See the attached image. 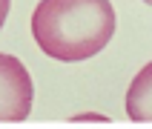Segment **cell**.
<instances>
[{"label": "cell", "mask_w": 152, "mask_h": 129, "mask_svg": "<svg viewBox=\"0 0 152 129\" xmlns=\"http://www.w3.org/2000/svg\"><path fill=\"white\" fill-rule=\"evenodd\" d=\"M9 9H12V0H0V29H3V23L9 17Z\"/></svg>", "instance_id": "cell-4"}, {"label": "cell", "mask_w": 152, "mask_h": 129, "mask_svg": "<svg viewBox=\"0 0 152 129\" xmlns=\"http://www.w3.org/2000/svg\"><path fill=\"white\" fill-rule=\"evenodd\" d=\"M144 3H149V6H152V0H144Z\"/></svg>", "instance_id": "cell-6"}, {"label": "cell", "mask_w": 152, "mask_h": 129, "mask_svg": "<svg viewBox=\"0 0 152 129\" xmlns=\"http://www.w3.org/2000/svg\"><path fill=\"white\" fill-rule=\"evenodd\" d=\"M126 115L135 123H152V63H146L129 83Z\"/></svg>", "instance_id": "cell-3"}, {"label": "cell", "mask_w": 152, "mask_h": 129, "mask_svg": "<svg viewBox=\"0 0 152 129\" xmlns=\"http://www.w3.org/2000/svg\"><path fill=\"white\" fill-rule=\"evenodd\" d=\"M34 101V83L29 69L15 58L0 52V123L26 120Z\"/></svg>", "instance_id": "cell-2"}, {"label": "cell", "mask_w": 152, "mask_h": 129, "mask_svg": "<svg viewBox=\"0 0 152 129\" xmlns=\"http://www.w3.org/2000/svg\"><path fill=\"white\" fill-rule=\"evenodd\" d=\"M75 120H103V123H109V118H103V115H77Z\"/></svg>", "instance_id": "cell-5"}, {"label": "cell", "mask_w": 152, "mask_h": 129, "mask_svg": "<svg viewBox=\"0 0 152 129\" xmlns=\"http://www.w3.org/2000/svg\"><path fill=\"white\" fill-rule=\"evenodd\" d=\"M109 0H40L32 12V34L43 55L63 63L95 58L115 34Z\"/></svg>", "instance_id": "cell-1"}]
</instances>
